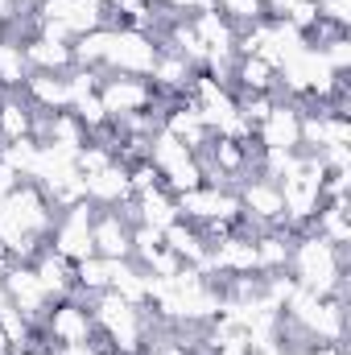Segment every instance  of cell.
Masks as SVG:
<instances>
[{
	"label": "cell",
	"mask_w": 351,
	"mask_h": 355,
	"mask_svg": "<svg viewBox=\"0 0 351 355\" xmlns=\"http://www.w3.org/2000/svg\"><path fill=\"white\" fill-rule=\"evenodd\" d=\"M153 62H157V42H153V33H141V29H112L108 54H103V71H108V75H137V79H149Z\"/></svg>",
	"instance_id": "1"
},
{
	"label": "cell",
	"mask_w": 351,
	"mask_h": 355,
	"mask_svg": "<svg viewBox=\"0 0 351 355\" xmlns=\"http://www.w3.org/2000/svg\"><path fill=\"white\" fill-rule=\"evenodd\" d=\"M99 99H103L108 120H124V116H132V112L162 107L157 91L149 87V79H137V75H108V71H99ZM162 112H166V107H162Z\"/></svg>",
	"instance_id": "2"
},
{
	"label": "cell",
	"mask_w": 351,
	"mask_h": 355,
	"mask_svg": "<svg viewBox=\"0 0 351 355\" xmlns=\"http://www.w3.org/2000/svg\"><path fill=\"white\" fill-rule=\"evenodd\" d=\"M42 335L50 343H91L99 331H95V314H91L87 302L79 297H62L46 310L42 318Z\"/></svg>",
	"instance_id": "3"
},
{
	"label": "cell",
	"mask_w": 351,
	"mask_h": 355,
	"mask_svg": "<svg viewBox=\"0 0 351 355\" xmlns=\"http://www.w3.org/2000/svg\"><path fill=\"white\" fill-rule=\"evenodd\" d=\"M236 198H240V211L248 223H261V227H277L285 219V202H281V186L273 178H244L236 186Z\"/></svg>",
	"instance_id": "4"
},
{
	"label": "cell",
	"mask_w": 351,
	"mask_h": 355,
	"mask_svg": "<svg viewBox=\"0 0 351 355\" xmlns=\"http://www.w3.org/2000/svg\"><path fill=\"white\" fill-rule=\"evenodd\" d=\"M91 244H95V257H103V261H132V223L116 207H108V211L95 207Z\"/></svg>",
	"instance_id": "5"
},
{
	"label": "cell",
	"mask_w": 351,
	"mask_h": 355,
	"mask_svg": "<svg viewBox=\"0 0 351 355\" xmlns=\"http://www.w3.org/2000/svg\"><path fill=\"white\" fill-rule=\"evenodd\" d=\"M4 289H8V297H12V310H17L21 318H29L33 327H42V318H46V310H50L54 302H50V293L42 289L37 272L29 265H12V272L4 277Z\"/></svg>",
	"instance_id": "6"
},
{
	"label": "cell",
	"mask_w": 351,
	"mask_h": 355,
	"mask_svg": "<svg viewBox=\"0 0 351 355\" xmlns=\"http://www.w3.org/2000/svg\"><path fill=\"white\" fill-rule=\"evenodd\" d=\"M37 17L67 25L71 37H83L91 29H103V0H37Z\"/></svg>",
	"instance_id": "7"
},
{
	"label": "cell",
	"mask_w": 351,
	"mask_h": 355,
	"mask_svg": "<svg viewBox=\"0 0 351 355\" xmlns=\"http://www.w3.org/2000/svg\"><path fill=\"white\" fill-rule=\"evenodd\" d=\"M252 137H257L261 149H285V153H298V145H302V112H298L289 99H277L273 112H268V120H264Z\"/></svg>",
	"instance_id": "8"
},
{
	"label": "cell",
	"mask_w": 351,
	"mask_h": 355,
	"mask_svg": "<svg viewBox=\"0 0 351 355\" xmlns=\"http://www.w3.org/2000/svg\"><path fill=\"white\" fill-rule=\"evenodd\" d=\"M21 95H25V103H29L33 112H67V107H71V83H67V75L29 71Z\"/></svg>",
	"instance_id": "9"
},
{
	"label": "cell",
	"mask_w": 351,
	"mask_h": 355,
	"mask_svg": "<svg viewBox=\"0 0 351 355\" xmlns=\"http://www.w3.org/2000/svg\"><path fill=\"white\" fill-rule=\"evenodd\" d=\"M21 50H25L29 71H42V75H71L75 71V54H71L67 42H46V37L33 33V37L21 42Z\"/></svg>",
	"instance_id": "10"
},
{
	"label": "cell",
	"mask_w": 351,
	"mask_h": 355,
	"mask_svg": "<svg viewBox=\"0 0 351 355\" xmlns=\"http://www.w3.org/2000/svg\"><path fill=\"white\" fill-rule=\"evenodd\" d=\"M83 186H87V202L91 207H120V202H128L132 198V186H128V170L120 166V162H112L108 170H99V174L83 178Z\"/></svg>",
	"instance_id": "11"
},
{
	"label": "cell",
	"mask_w": 351,
	"mask_h": 355,
	"mask_svg": "<svg viewBox=\"0 0 351 355\" xmlns=\"http://www.w3.org/2000/svg\"><path fill=\"white\" fill-rule=\"evenodd\" d=\"M162 244L174 252L182 265H198L207 261V240H203V232H198V223H186V219H174L166 232H162Z\"/></svg>",
	"instance_id": "12"
},
{
	"label": "cell",
	"mask_w": 351,
	"mask_h": 355,
	"mask_svg": "<svg viewBox=\"0 0 351 355\" xmlns=\"http://www.w3.org/2000/svg\"><path fill=\"white\" fill-rule=\"evenodd\" d=\"M33 137V107L25 103L21 91H4L0 95V145Z\"/></svg>",
	"instance_id": "13"
},
{
	"label": "cell",
	"mask_w": 351,
	"mask_h": 355,
	"mask_svg": "<svg viewBox=\"0 0 351 355\" xmlns=\"http://www.w3.org/2000/svg\"><path fill=\"white\" fill-rule=\"evenodd\" d=\"M132 202H137V219H141L145 227L166 232L178 219V202L166 186H153V190H145V194H132Z\"/></svg>",
	"instance_id": "14"
},
{
	"label": "cell",
	"mask_w": 351,
	"mask_h": 355,
	"mask_svg": "<svg viewBox=\"0 0 351 355\" xmlns=\"http://www.w3.org/2000/svg\"><path fill=\"white\" fill-rule=\"evenodd\" d=\"M190 25H194V33L203 37L207 54H211V50H236V25H232L223 12H215V8L194 12V17H190Z\"/></svg>",
	"instance_id": "15"
},
{
	"label": "cell",
	"mask_w": 351,
	"mask_h": 355,
	"mask_svg": "<svg viewBox=\"0 0 351 355\" xmlns=\"http://www.w3.org/2000/svg\"><path fill=\"white\" fill-rule=\"evenodd\" d=\"M29 79V62H25V50L21 42H0V91H21Z\"/></svg>",
	"instance_id": "16"
},
{
	"label": "cell",
	"mask_w": 351,
	"mask_h": 355,
	"mask_svg": "<svg viewBox=\"0 0 351 355\" xmlns=\"http://www.w3.org/2000/svg\"><path fill=\"white\" fill-rule=\"evenodd\" d=\"M215 12H223L236 25V33H240V29L264 21V0H215Z\"/></svg>",
	"instance_id": "17"
},
{
	"label": "cell",
	"mask_w": 351,
	"mask_h": 355,
	"mask_svg": "<svg viewBox=\"0 0 351 355\" xmlns=\"http://www.w3.org/2000/svg\"><path fill=\"white\" fill-rule=\"evenodd\" d=\"M128 170V186H132V194H145V190H153V186H162V170L145 157V162H132V166H124Z\"/></svg>",
	"instance_id": "18"
},
{
	"label": "cell",
	"mask_w": 351,
	"mask_h": 355,
	"mask_svg": "<svg viewBox=\"0 0 351 355\" xmlns=\"http://www.w3.org/2000/svg\"><path fill=\"white\" fill-rule=\"evenodd\" d=\"M323 50V58H327V67L335 71V75H348L351 71V37H335V42H327V46H318Z\"/></svg>",
	"instance_id": "19"
},
{
	"label": "cell",
	"mask_w": 351,
	"mask_h": 355,
	"mask_svg": "<svg viewBox=\"0 0 351 355\" xmlns=\"http://www.w3.org/2000/svg\"><path fill=\"white\" fill-rule=\"evenodd\" d=\"M318 17L335 21V25H351V0H318Z\"/></svg>",
	"instance_id": "20"
},
{
	"label": "cell",
	"mask_w": 351,
	"mask_h": 355,
	"mask_svg": "<svg viewBox=\"0 0 351 355\" xmlns=\"http://www.w3.org/2000/svg\"><path fill=\"white\" fill-rule=\"evenodd\" d=\"M310 355H343V343H323V347H314Z\"/></svg>",
	"instance_id": "21"
},
{
	"label": "cell",
	"mask_w": 351,
	"mask_h": 355,
	"mask_svg": "<svg viewBox=\"0 0 351 355\" xmlns=\"http://www.w3.org/2000/svg\"><path fill=\"white\" fill-rule=\"evenodd\" d=\"M12 310V297H8V289H4V281H0V318Z\"/></svg>",
	"instance_id": "22"
},
{
	"label": "cell",
	"mask_w": 351,
	"mask_h": 355,
	"mask_svg": "<svg viewBox=\"0 0 351 355\" xmlns=\"http://www.w3.org/2000/svg\"><path fill=\"white\" fill-rule=\"evenodd\" d=\"M264 355H281V352H277V347H273V352H264Z\"/></svg>",
	"instance_id": "23"
},
{
	"label": "cell",
	"mask_w": 351,
	"mask_h": 355,
	"mask_svg": "<svg viewBox=\"0 0 351 355\" xmlns=\"http://www.w3.org/2000/svg\"><path fill=\"white\" fill-rule=\"evenodd\" d=\"M103 4H108V0H103Z\"/></svg>",
	"instance_id": "24"
}]
</instances>
